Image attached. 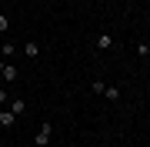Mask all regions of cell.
<instances>
[{
    "mask_svg": "<svg viewBox=\"0 0 150 147\" xmlns=\"http://www.w3.org/2000/svg\"><path fill=\"white\" fill-rule=\"evenodd\" d=\"M0 87H4V74H0Z\"/></svg>",
    "mask_w": 150,
    "mask_h": 147,
    "instance_id": "4fadbf2b",
    "label": "cell"
},
{
    "mask_svg": "<svg viewBox=\"0 0 150 147\" xmlns=\"http://www.w3.org/2000/svg\"><path fill=\"white\" fill-rule=\"evenodd\" d=\"M50 134H54V124H50V120H43L40 131H37V137H33V144H37V147H47V144H50Z\"/></svg>",
    "mask_w": 150,
    "mask_h": 147,
    "instance_id": "6da1fadb",
    "label": "cell"
},
{
    "mask_svg": "<svg viewBox=\"0 0 150 147\" xmlns=\"http://www.w3.org/2000/svg\"><path fill=\"white\" fill-rule=\"evenodd\" d=\"M23 107H27L23 100H13V97H10V110H13V114H23Z\"/></svg>",
    "mask_w": 150,
    "mask_h": 147,
    "instance_id": "ba28073f",
    "label": "cell"
},
{
    "mask_svg": "<svg viewBox=\"0 0 150 147\" xmlns=\"http://www.w3.org/2000/svg\"><path fill=\"white\" fill-rule=\"evenodd\" d=\"M17 77H20V70H17L13 64H7V67H4V80H7V84H13Z\"/></svg>",
    "mask_w": 150,
    "mask_h": 147,
    "instance_id": "5b68a950",
    "label": "cell"
},
{
    "mask_svg": "<svg viewBox=\"0 0 150 147\" xmlns=\"http://www.w3.org/2000/svg\"><path fill=\"white\" fill-rule=\"evenodd\" d=\"M147 13H150V10H147Z\"/></svg>",
    "mask_w": 150,
    "mask_h": 147,
    "instance_id": "5bb4252c",
    "label": "cell"
},
{
    "mask_svg": "<svg viewBox=\"0 0 150 147\" xmlns=\"http://www.w3.org/2000/svg\"><path fill=\"white\" fill-rule=\"evenodd\" d=\"M23 54H27V57L33 60V57H40V47L33 44V40H27V44H23Z\"/></svg>",
    "mask_w": 150,
    "mask_h": 147,
    "instance_id": "8992f818",
    "label": "cell"
},
{
    "mask_svg": "<svg viewBox=\"0 0 150 147\" xmlns=\"http://www.w3.org/2000/svg\"><path fill=\"white\" fill-rule=\"evenodd\" d=\"M7 27H10V20H7L4 13H0V33H7Z\"/></svg>",
    "mask_w": 150,
    "mask_h": 147,
    "instance_id": "30bf717a",
    "label": "cell"
},
{
    "mask_svg": "<svg viewBox=\"0 0 150 147\" xmlns=\"http://www.w3.org/2000/svg\"><path fill=\"white\" fill-rule=\"evenodd\" d=\"M103 97H107V100H120V87H113V84H103Z\"/></svg>",
    "mask_w": 150,
    "mask_h": 147,
    "instance_id": "277c9868",
    "label": "cell"
},
{
    "mask_svg": "<svg viewBox=\"0 0 150 147\" xmlns=\"http://www.w3.org/2000/svg\"><path fill=\"white\" fill-rule=\"evenodd\" d=\"M13 50H17V44H4V47H0V57H4V60H7V57H10V54H13Z\"/></svg>",
    "mask_w": 150,
    "mask_h": 147,
    "instance_id": "9c48e42d",
    "label": "cell"
},
{
    "mask_svg": "<svg viewBox=\"0 0 150 147\" xmlns=\"http://www.w3.org/2000/svg\"><path fill=\"white\" fill-rule=\"evenodd\" d=\"M4 104H10V94H7L4 87H0V107H4Z\"/></svg>",
    "mask_w": 150,
    "mask_h": 147,
    "instance_id": "8fae6325",
    "label": "cell"
},
{
    "mask_svg": "<svg viewBox=\"0 0 150 147\" xmlns=\"http://www.w3.org/2000/svg\"><path fill=\"white\" fill-rule=\"evenodd\" d=\"M137 57L147 60V57H150V44H137Z\"/></svg>",
    "mask_w": 150,
    "mask_h": 147,
    "instance_id": "52a82bcc",
    "label": "cell"
},
{
    "mask_svg": "<svg viewBox=\"0 0 150 147\" xmlns=\"http://www.w3.org/2000/svg\"><path fill=\"white\" fill-rule=\"evenodd\" d=\"M93 47H97V50H110V47H113V37H110L107 30H100V33H97V40H93Z\"/></svg>",
    "mask_w": 150,
    "mask_h": 147,
    "instance_id": "7a4b0ae2",
    "label": "cell"
},
{
    "mask_svg": "<svg viewBox=\"0 0 150 147\" xmlns=\"http://www.w3.org/2000/svg\"><path fill=\"white\" fill-rule=\"evenodd\" d=\"M4 67H7V60H4V57H0V74H4Z\"/></svg>",
    "mask_w": 150,
    "mask_h": 147,
    "instance_id": "7c38bea8",
    "label": "cell"
},
{
    "mask_svg": "<svg viewBox=\"0 0 150 147\" xmlns=\"http://www.w3.org/2000/svg\"><path fill=\"white\" fill-rule=\"evenodd\" d=\"M13 120H17L13 110H4V107H0V124H4V127H13Z\"/></svg>",
    "mask_w": 150,
    "mask_h": 147,
    "instance_id": "3957f363",
    "label": "cell"
}]
</instances>
